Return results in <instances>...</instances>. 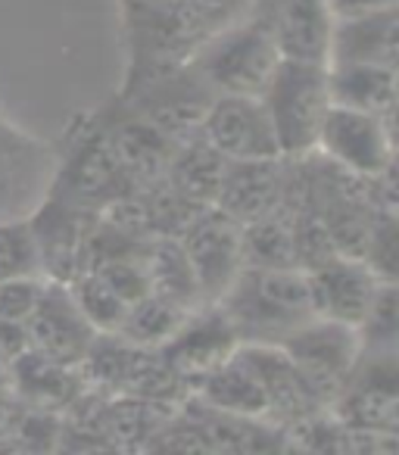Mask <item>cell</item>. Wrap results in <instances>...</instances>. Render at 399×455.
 <instances>
[{"mask_svg":"<svg viewBox=\"0 0 399 455\" xmlns=\"http://www.w3.org/2000/svg\"><path fill=\"white\" fill-rule=\"evenodd\" d=\"M22 328H26L28 349L66 368L82 365L91 343L97 340L94 324L84 318L69 284H63V281H44V291H41L38 303Z\"/></svg>","mask_w":399,"mask_h":455,"instance_id":"cell-10","label":"cell"},{"mask_svg":"<svg viewBox=\"0 0 399 455\" xmlns=\"http://www.w3.org/2000/svg\"><path fill=\"white\" fill-rule=\"evenodd\" d=\"M241 256L243 268H303L291 209L278 206L262 219L247 221L241 228Z\"/></svg>","mask_w":399,"mask_h":455,"instance_id":"cell-21","label":"cell"},{"mask_svg":"<svg viewBox=\"0 0 399 455\" xmlns=\"http://www.w3.org/2000/svg\"><path fill=\"white\" fill-rule=\"evenodd\" d=\"M247 347H250V355L256 359V365H259L262 384H266L272 424H278V427L284 430V427H291V424L322 411V405L312 399L303 378L297 374L293 362L287 359V353L278 343H247Z\"/></svg>","mask_w":399,"mask_h":455,"instance_id":"cell-17","label":"cell"},{"mask_svg":"<svg viewBox=\"0 0 399 455\" xmlns=\"http://www.w3.org/2000/svg\"><path fill=\"white\" fill-rule=\"evenodd\" d=\"M324 66H384L399 69V7L334 20Z\"/></svg>","mask_w":399,"mask_h":455,"instance_id":"cell-15","label":"cell"},{"mask_svg":"<svg viewBox=\"0 0 399 455\" xmlns=\"http://www.w3.org/2000/svg\"><path fill=\"white\" fill-rule=\"evenodd\" d=\"M259 97L278 134L281 156L293 159L315 150L318 132L331 109L328 66L281 60Z\"/></svg>","mask_w":399,"mask_h":455,"instance_id":"cell-3","label":"cell"},{"mask_svg":"<svg viewBox=\"0 0 399 455\" xmlns=\"http://www.w3.org/2000/svg\"><path fill=\"white\" fill-rule=\"evenodd\" d=\"M324 7L334 20H355V16L380 13L399 7V0H324Z\"/></svg>","mask_w":399,"mask_h":455,"instance_id":"cell-28","label":"cell"},{"mask_svg":"<svg viewBox=\"0 0 399 455\" xmlns=\"http://www.w3.org/2000/svg\"><path fill=\"white\" fill-rule=\"evenodd\" d=\"M225 165H228V159L203 134H194V138L172 147L165 181L196 206H212L219 196V188H222Z\"/></svg>","mask_w":399,"mask_h":455,"instance_id":"cell-19","label":"cell"},{"mask_svg":"<svg viewBox=\"0 0 399 455\" xmlns=\"http://www.w3.org/2000/svg\"><path fill=\"white\" fill-rule=\"evenodd\" d=\"M216 306L241 343H278L318 315L306 268H241Z\"/></svg>","mask_w":399,"mask_h":455,"instance_id":"cell-1","label":"cell"},{"mask_svg":"<svg viewBox=\"0 0 399 455\" xmlns=\"http://www.w3.org/2000/svg\"><path fill=\"white\" fill-rule=\"evenodd\" d=\"M144 268L150 293L172 299L184 309H200V287L178 237H150L144 247Z\"/></svg>","mask_w":399,"mask_h":455,"instance_id":"cell-22","label":"cell"},{"mask_svg":"<svg viewBox=\"0 0 399 455\" xmlns=\"http://www.w3.org/2000/svg\"><path fill=\"white\" fill-rule=\"evenodd\" d=\"M200 134L228 163L243 159H278L281 144L262 97L216 94L206 107Z\"/></svg>","mask_w":399,"mask_h":455,"instance_id":"cell-9","label":"cell"},{"mask_svg":"<svg viewBox=\"0 0 399 455\" xmlns=\"http://www.w3.org/2000/svg\"><path fill=\"white\" fill-rule=\"evenodd\" d=\"M190 312L194 309H184V306L147 291L144 297H138L128 306L125 318H122L116 334H119L122 340L134 343V347L159 349L178 334V328L188 322Z\"/></svg>","mask_w":399,"mask_h":455,"instance_id":"cell-23","label":"cell"},{"mask_svg":"<svg viewBox=\"0 0 399 455\" xmlns=\"http://www.w3.org/2000/svg\"><path fill=\"white\" fill-rule=\"evenodd\" d=\"M241 347V337L231 328L225 312L212 306H200L188 315V322L178 328L165 347H159L169 371L184 384V390H194L212 368H219L235 349Z\"/></svg>","mask_w":399,"mask_h":455,"instance_id":"cell-11","label":"cell"},{"mask_svg":"<svg viewBox=\"0 0 399 455\" xmlns=\"http://www.w3.org/2000/svg\"><path fill=\"white\" fill-rule=\"evenodd\" d=\"M396 281H387L374 297L368 315L359 322L362 353H399V303Z\"/></svg>","mask_w":399,"mask_h":455,"instance_id":"cell-26","label":"cell"},{"mask_svg":"<svg viewBox=\"0 0 399 455\" xmlns=\"http://www.w3.org/2000/svg\"><path fill=\"white\" fill-rule=\"evenodd\" d=\"M190 396L212 405V409L228 411V415L272 421V415H268L266 384H262L259 365H256V359L250 355L247 343H241L219 368H212V371L190 390Z\"/></svg>","mask_w":399,"mask_h":455,"instance_id":"cell-16","label":"cell"},{"mask_svg":"<svg viewBox=\"0 0 399 455\" xmlns=\"http://www.w3.org/2000/svg\"><path fill=\"white\" fill-rule=\"evenodd\" d=\"M44 278L32 219L0 221V281Z\"/></svg>","mask_w":399,"mask_h":455,"instance_id":"cell-25","label":"cell"},{"mask_svg":"<svg viewBox=\"0 0 399 455\" xmlns=\"http://www.w3.org/2000/svg\"><path fill=\"white\" fill-rule=\"evenodd\" d=\"M281 60L284 57L275 44L272 28L256 10L247 20L206 38L194 51L190 66L210 84L212 94L259 97Z\"/></svg>","mask_w":399,"mask_h":455,"instance_id":"cell-2","label":"cell"},{"mask_svg":"<svg viewBox=\"0 0 399 455\" xmlns=\"http://www.w3.org/2000/svg\"><path fill=\"white\" fill-rule=\"evenodd\" d=\"M396 116H374L359 109L331 107L318 132L315 153L337 169L359 178H378L396 169Z\"/></svg>","mask_w":399,"mask_h":455,"instance_id":"cell-6","label":"cell"},{"mask_svg":"<svg viewBox=\"0 0 399 455\" xmlns=\"http://www.w3.org/2000/svg\"><path fill=\"white\" fill-rule=\"evenodd\" d=\"M47 278H10L0 281V322L7 324H26L44 291Z\"/></svg>","mask_w":399,"mask_h":455,"instance_id":"cell-27","label":"cell"},{"mask_svg":"<svg viewBox=\"0 0 399 455\" xmlns=\"http://www.w3.org/2000/svg\"><path fill=\"white\" fill-rule=\"evenodd\" d=\"M241 221L225 215L222 209L206 206L194 215L188 228L178 235L184 256L194 268L196 287L203 306H212L225 297L243 268L241 256Z\"/></svg>","mask_w":399,"mask_h":455,"instance_id":"cell-8","label":"cell"},{"mask_svg":"<svg viewBox=\"0 0 399 455\" xmlns=\"http://www.w3.org/2000/svg\"><path fill=\"white\" fill-rule=\"evenodd\" d=\"M278 347L287 353V359L303 378L306 390L322 409L334 403V396L347 384L349 371L362 355L359 331L353 324L334 322L324 315H315L299 328H293L287 337H281Z\"/></svg>","mask_w":399,"mask_h":455,"instance_id":"cell-4","label":"cell"},{"mask_svg":"<svg viewBox=\"0 0 399 455\" xmlns=\"http://www.w3.org/2000/svg\"><path fill=\"white\" fill-rule=\"evenodd\" d=\"M60 150L0 113V221L32 219L51 196Z\"/></svg>","mask_w":399,"mask_h":455,"instance_id":"cell-5","label":"cell"},{"mask_svg":"<svg viewBox=\"0 0 399 455\" xmlns=\"http://www.w3.org/2000/svg\"><path fill=\"white\" fill-rule=\"evenodd\" d=\"M10 387L16 393H22L35 409L51 411L60 409V405H69L76 396H82L84 380L78 374V368H66L26 347L10 362Z\"/></svg>","mask_w":399,"mask_h":455,"instance_id":"cell-18","label":"cell"},{"mask_svg":"<svg viewBox=\"0 0 399 455\" xmlns=\"http://www.w3.org/2000/svg\"><path fill=\"white\" fill-rule=\"evenodd\" d=\"M331 107L396 116L399 76L384 66H328Z\"/></svg>","mask_w":399,"mask_h":455,"instance_id":"cell-20","label":"cell"},{"mask_svg":"<svg viewBox=\"0 0 399 455\" xmlns=\"http://www.w3.org/2000/svg\"><path fill=\"white\" fill-rule=\"evenodd\" d=\"M328 411L347 427L399 436V353H362Z\"/></svg>","mask_w":399,"mask_h":455,"instance_id":"cell-7","label":"cell"},{"mask_svg":"<svg viewBox=\"0 0 399 455\" xmlns=\"http://www.w3.org/2000/svg\"><path fill=\"white\" fill-rule=\"evenodd\" d=\"M287 190V156L278 159H243L225 165V178L212 206L235 221L247 225L253 219L275 212Z\"/></svg>","mask_w":399,"mask_h":455,"instance_id":"cell-14","label":"cell"},{"mask_svg":"<svg viewBox=\"0 0 399 455\" xmlns=\"http://www.w3.org/2000/svg\"><path fill=\"white\" fill-rule=\"evenodd\" d=\"M256 10L272 28L284 60L328 63L334 16L328 13L324 0H259Z\"/></svg>","mask_w":399,"mask_h":455,"instance_id":"cell-13","label":"cell"},{"mask_svg":"<svg viewBox=\"0 0 399 455\" xmlns=\"http://www.w3.org/2000/svg\"><path fill=\"white\" fill-rule=\"evenodd\" d=\"M306 272H309V287L318 315L353 324V328H359V322L368 315L378 291L387 284L368 262L340 253L328 256V259L306 268Z\"/></svg>","mask_w":399,"mask_h":455,"instance_id":"cell-12","label":"cell"},{"mask_svg":"<svg viewBox=\"0 0 399 455\" xmlns=\"http://www.w3.org/2000/svg\"><path fill=\"white\" fill-rule=\"evenodd\" d=\"M69 291L76 297L78 309L84 312L91 324H94L97 334H116L128 312V299L103 278L97 268H88V272H78L76 278L69 281Z\"/></svg>","mask_w":399,"mask_h":455,"instance_id":"cell-24","label":"cell"}]
</instances>
